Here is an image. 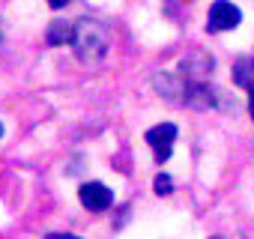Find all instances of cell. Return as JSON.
<instances>
[{
  "mask_svg": "<svg viewBox=\"0 0 254 239\" xmlns=\"http://www.w3.org/2000/svg\"><path fill=\"white\" fill-rule=\"evenodd\" d=\"M72 33H75V24H66V21H51L48 27V45H66L72 42Z\"/></svg>",
  "mask_w": 254,
  "mask_h": 239,
  "instance_id": "cell-7",
  "label": "cell"
},
{
  "mask_svg": "<svg viewBox=\"0 0 254 239\" xmlns=\"http://www.w3.org/2000/svg\"><path fill=\"white\" fill-rule=\"evenodd\" d=\"M0 135H3V126H0Z\"/></svg>",
  "mask_w": 254,
  "mask_h": 239,
  "instance_id": "cell-12",
  "label": "cell"
},
{
  "mask_svg": "<svg viewBox=\"0 0 254 239\" xmlns=\"http://www.w3.org/2000/svg\"><path fill=\"white\" fill-rule=\"evenodd\" d=\"M242 21V12L230 3V0H215V3L209 6V18H206V27L212 33H224V30H233L239 27Z\"/></svg>",
  "mask_w": 254,
  "mask_h": 239,
  "instance_id": "cell-3",
  "label": "cell"
},
{
  "mask_svg": "<svg viewBox=\"0 0 254 239\" xmlns=\"http://www.w3.org/2000/svg\"><path fill=\"white\" fill-rule=\"evenodd\" d=\"M233 84L254 93V57H239L233 66Z\"/></svg>",
  "mask_w": 254,
  "mask_h": 239,
  "instance_id": "cell-6",
  "label": "cell"
},
{
  "mask_svg": "<svg viewBox=\"0 0 254 239\" xmlns=\"http://www.w3.org/2000/svg\"><path fill=\"white\" fill-rule=\"evenodd\" d=\"M72 48L81 63H99L108 51V27L96 18H81L75 21L72 33Z\"/></svg>",
  "mask_w": 254,
  "mask_h": 239,
  "instance_id": "cell-1",
  "label": "cell"
},
{
  "mask_svg": "<svg viewBox=\"0 0 254 239\" xmlns=\"http://www.w3.org/2000/svg\"><path fill=\"white\" fill-rule=\"evenodd\" d=\"M66 3H69V0H48V6H51V9H63Z\"/></svg>",
  "mask_w": 254,
  "mask_h": 239,
  "instance_id": "cell-10",
  "label": "cell"
},
{
  "mask_svg": "<svg viewBox=\"0 0 254 239\" xmlns=\"http://www.w3.org/2000/svg\"><path fill=\"white\" fill-rule=\"evenodd\" d=\"M153 185H156V194H171V191H174V182H171L168 174H159Z\"/></svg>",
  "mask_w": 254,
  "mask_h": 239,
  "instance_id": "cell-9",
  "label": "cell"
},
{
  "mask_svg": "<svg viewBox=\"0 0 254 239\" xmlns=\"http://www.w3.org/2000/svg\"><path fill=\"white\" fill-rule=\"evenodd\" d=\"M248 114H251V120H254V93H251V102H248Z\"/></svg>",
  "mask_w": 254,
  "mask_h": 239,
  "instance_id": "cell-11",
  "label": "cell"
},
{
  "mask_svg": "<svg viewBox=\"0 0 254 239\" xmlns=\"http://www.w3.org/2000/svg\"><path fill=\"white\" fill-rule=\"evenodd\" d=\"M78 197H81V206L90 209V212H105L114 203V191L105 182H84Z\"/></svg>",
  "mask_w": 254,
  "mask_h": 239,
  "instance_id": "cell-4",
  "label": "cell"
},
{
  "mask_svg": "<svg viewBox=\"0 0 254 239\" xmlns=\"http://www.w3.org/2000/svg\"><path fill=\"white\" fill-rule=\"evenodd\" d=\"M147 144H150V150H153V156H156L159 165L168 162L171 153H174V144H177V126H174V123H159V126H153V129L147 132Z\"/></svg>",
  "mask_w": 254,
  "mask_h": 239,
  "instance_id": "cell-2",
  "label": "cell"
},
{
  "mask_svg": "<svg viewBox=\"0 0 254 239\" xmlns=\"http://www.w3.org/2000/svg\"><path fill=\"white\" fill-rule=\"evenodd\" d=\"M153 84H156V90H159V93H165L168 99H174V96H183V87H186L180 78H174V75H168V72L156 75V78H153Z\"/></svg>",
  "mask_w": 254,
  "mask_h": 239,
  "instance_id": "cell-8",
  "label": "cell"
},
{
  "mask_svg": "<svg viewBox=\"0 0 254 239\" xmlns=\"http://www.w3.org/2000/svg\"><path fill=\"white\" fill-rule=\"evenodd\" d=\"M183 102L189 105V108H215V90L209 87V84H203V81H186V87H183Z\"/></svg>",
  "mask_w": 254,
  "mask_h": 239,
  "instance_id": "cell-5",
  "label": "cell"
}]
</instances>
